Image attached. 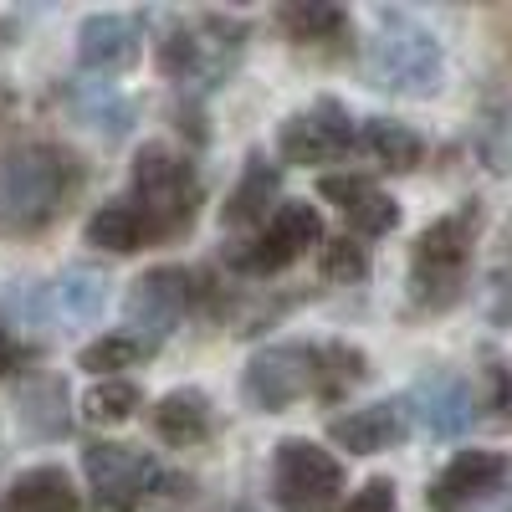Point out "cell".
I'll return each mask as SVG.
<instances>
[{
	"label": "cell",
	"mask_w": 512,
	"mask_h": 512,
	"mask_svg": "<svg viewBox=\"0 0 512 512\" xmlns=\"http://www.w3.org/2000/svg\"><path fill=\"white\" fill-rule=\"evenodd\" d=\"M88 169L62 144L31 139L0 159V231L6 236H36L62 221V210L82 190Z\"/></svg>",
	"instance_id": "obj_1"
},
{
	"label": "cell",
	"mask_w": 512,
	"mask_h": 512,
	"mask_svg": "<svg viewBox=\"0 0 512 512\" xmlns=\"http://www.w3.org/2000/svg\"><path fill=\"white\" fill-rule=\"evenodd\" d=\"M477 236H482V200H466V205L446 210L441 221H431L415 236V251H410V303L420 313H446V308L461 303Z\"/></svg>",
	"instance_id": "obj_2"
},
{
	"label": "cell",
	"mask_w": 512,
	"mask_h": 512,
	"mask_svg": "<svg viewBox=\"0 0 512 512\" xmlns=\"http://www.w3.org/2000/svg\"><path fill=\"white\" fill-rule=\"evenodd\" d=\"M364 77L369 88L390 98H436L446 82V52L436 31H425L405 11H379L374 36L364 47Z\"/></svg>",
	"instance_id": "obj_3"
},
{
	"label": "cell",
	"mask_w": 512,
	"mask_h": 512,
	"mask_svg": "<svg viewBox=\"0 0 512 512\" xmlns=\"http://www.w3.org/2000/svg\"><path fill=\"white\" fill-rule=\"evenodd\" d=\"M251 41V26L236 21V16H169L164 31H159V72L180 88H195V93H210L236 72L241 52Z\"/></svg>",
	"instance_id": "obj_4"
},
{
	"label": "cell",
	"mask_w": 512,
	"mask_h": 512,
	"mask_svg": "<svg viewBox=\"0 0 512 512\" xmlns=\"http://www.w3.org/2000/svg\"><path fill=\"white\" fill-rule=\"evenodd\" d=\"M82 472H88V492H93L98 512H144L149 502L190 497V487H195L180 472H164L149 451L118 446V441H88Z\"/></svg>",
	"instance_id": "obj_5"
},
{
	"label": "cell",
	"mask_w": 512,
	"mask_h": 512,
	"mask_svg": "<svg viewBox=\"0 0 512 512\" xmlns=\"http://www.w3.org/2000/svg\"><path fill=\"white\" fill-rule=\"evenodd\" d=\"M134 200L144 210V221L154 226V236H185L200 216V175L185 154H175L169 144H144L134 154Z\"/></svg>",
	"instance_id": "obj_6"
},
{
	"label": "cell",
	"mask_w": 512,
	"mask_h": 512,
	"mask_svg": "<svg viewBox=\"0 0 512 512\" xmlns=\"http://www.w3.org/2000/svg\"><path fill=\"white\" fill-rule=\"evenodd\" d=\"M318 379H323V344H272L262 354H251L241 374V400L262 415H282L297 400H318Z\"/></svg>",
	"instance_id": "obj_7"
},
{
	"label": "cell",
	"mask_w": 512,
	"mask_h": 512,
	"mask_svg": "<svg viewBox=\"0 0 512 512\" xmlns=\"http://www.w3.org/2000/svg\"><path fill=\"white\" fill-rule=\"evenodd\" d=\"M318 241H323L318 205H308V200H282L246 241H231V246H226V262H231L236 272H246V277H272V272L292 267L297 256H303L308 246H318Z\"/></svg>",
	"instance_id": "obj_8"
},
{
	"label": "cell",
	"mask_w": 512,
	"mask_h": 512,
	"mask_svg": "<svg viewBox=\"0 0 512 512\" xmlns=\"http://www.w3.org/2000/svg\"><path fill=\"white\" fill-rule=\"evenodd\" d=\"M344 497V461L328 446L292 436L272 451V502L282 512H328Z\"/></svg>",
	"instance_id": "obj_9"
},
{
	"label": "cell",
	"mask_w": 512,
	"mask_h": 512,
	"mask_svg": "<svg viewBox=\"0 0 512 512\" xmlns=\"http://www.w3.org/2000/svg\"><path fill=\"white\" fill-rule=\"evenodd\" d=\"M195 308H200V272L190 267H149L144 277L128 282V297H123L128 333L144 338V344L169 338Z\"/></svg>",
	"instance_id": "obj_10"
},
{
	"label": "cell",
	"mask_w": 512,
	"mask_h": 512,
	"mask_svg": "<svg viewBox=\"0 0 512 512\" xmlns=\"http://www.w3.org/2000/svg\"><path fill=\"white\" fill-rule=\"evenodd\" d=\"M354 134H359L354 113L338 98H318L313 108L292 113L277 128V149L287 164H333V159L354 154Z\"/></svg>",
	"instance_id": "obj_11"
},
{
	"label": "cell",
	"mask_w": 512,
	"mask_h": 512,
	"mask_svg": "<svg viewBox=\"0 0 512 512\" xmlns=\"http://www.w3.org/2000/svg\"><path fill=\"white\" fill-rule=\"evenodd\" d=\"M512 477V461L502 451H456L441 477L431 482V492H425V507L431 512H472L477 502H487L492 492H502Z\"/></svg>",
	"instance_id": "obj_12"
},
{
	"label": "cell",
	"mask_w": 512,
	"mask_h": 512,
	"mask_svg": "<svg viewBox=\"0 0 512 512\" xmlns=\"http://www.w3.org/2000/svg\"><path fill=\"white\" fill-rule=\"evenodd\" d=\"M405 410L425 425V436L436 441H456L477 425V400H472V384H466L456 369H425L410 384V400Z\"/></svg>",
	"instance_id": "obj_13"
},
{
	"label": "cell",
	"mask_w": 512,
	"mask_h": 512,
	"mask_svg": "<svg viewBox=\"0 0 512 512\" xmlns=\"http://www.w3.org/2000/svg\"><path fill=\"white\" fill-rule=\"evenodd\" d=\"M410 436V410L405 400H374L364 410H349L328 420V441L349 456H379V451H395Z\"/></svg>",
	"instance_id": "obj_14"
},
{
	"label": "cell",
	"mask_w": 512,
	"mask_h": 512,
	"mask_svg": "<svg viewBox=\"0 0 512 512\" xmlns=\"http://www.w3.org/2000/svg\"><path fill=\"white\" fill-rule=\"evenodd\" d=\"M144 47V21L139 16H88L77 26V62L88 72H128Z\"/></svg>",
	"instance_id": "obj_15"
},
{
	"label": "cell",
	"mask_w": 512,
	"mask_h": 512,
	"mask_svg": "<svg viewBox=\"0 0 512 512\" xmlns=\"http://www.w3.org/2000/svg\"><path fill=\"white\" fill-rule=\"evenodd\" d=\"M318 195L328 200V205H338L344 210V221L359 231V236H390L395 226H400V205H395V195H384L374 180H364V175H323L318 180Z\"/></svg>",
	"instance_id": "obj_16"
},
{
	"label": "cell",
	"mask_w": 512,
	"mask_h": 512,
	"mask_svg": "<svg viewBox=\"0 0 512 512\" xmlns=\"http://www.w3.org/2000/svg\"><path fill=\"white\" fill-rule=\"evenodd\" d=\"M16 425L26 441H62L72 431V400H67V379L36 369L21 379L16 390Z\"/></svg>",
	"instance_id": "obj_17"
},
{
	"label": "cell",
	"mask_w": 512,
	"mask_h": 512,
	"mask_svg": "<svg viewBox=\"0 0 512 512\" xmlns=\"http://www.w3.org/2000/svg\"><path fill=\"white\" fill-rule=\"evenodd\" d=\"M149 425H154V436H159L169 451H190V446L210 441V431H216V415H210V400H205L200 390H169V395L154 405Z\"/></svg>",
	"instance_id": "obj_18"
},
{
	"label": "cell",
	"mask_w": 512,
	"mask_h": 512,
	"mask_svg": "<svg viewBox=\"0 0 512 512\" xmlns=\"http://www.w3.org/2000/svg\"><path fill=\"white\" fill-rule=\"evenodd\" d=\"M277 205H282V169H277L272 159H262V154H251L241 185L226 195L221 221H226L231 231H241V226H262Z\"/></svg>",
	"instance_id": "obj_19"
},
{
	"label": "cell",
	"mask_w": 512,
	"mask_h": 512,
	"mask_svg": "<svg viewBox=\"0 0 512 512\" xmlns=\"http://www.w3.org/2000/svg\"><path fill=\"white\" fill-rule=\"evenodd\" d=\"M354 149L364 159H374L379 169H390V175H410L425 159V139L400 118H364L359 134H354Z\"/></svg>",
	"instance_id": "obj_20"
},
{
	"label": "cell",
	"mask_w": 512,
	"mask_h": 512,
	"mask_svg": "<svg viewBox=\"0 0 512 512\" xmlns=\"http://www.w3.org/2000/svg\"><path fill=\"white\" fill-rule=\"evenodd\" d=\"M0 512H82V492L62 466H31L6 487Z\"/></svg>",
	"instance_id": "obj_21"
},
{
	"label": "cell",
	"mask_w": 512,
	"mask_h": 512,
	"mask_svg": "<svg viewBox=\"0 0 512 512\" xmlns=\"http://www.w3.org/2000/svg\"><path fill=\"white\" fill-rule=\"evenodd\" d=\"M108 287H113L108 272H98V267H88V262L62 267V277L52 282V303H57L62 323L93 328V323L103 318V308H108Z\"/></svg>",
	"instance_id": "obj_22"
},
{
	"label": "cell",
	"mask_w": 512,
	"mask_h": 512,
	"mask_svg": "<svg viewBox=\"0 0 512 512\" xmlns=\"http://www.w3.org/2000/svg\"><path fill=\"white\" fill-rule=\"evenodd\" d=\"M159 236H154V226L144 221V210L134 205V200H108V205H98L93 210V221H88V246H98V251H113V256H128V251H144V246H154Z\"/></svg>",
	"instance_id": "obj_23"
},
{
	"label": "cell",
	"mask_w": 512,
	"mask_h": 512,
	"mask_svg": "<svg viewBox=\"0 0 512 512\" xmlns=\"http://www.w3.org/2000/svg\"><path fill=\"white\" fill-rule=\"evenodd\" d=\"M67 108H72L77 123L98 128L103 139H123L128 128H134V113H139L128 98H118L113 88H103V82H72V88H67Z\"/></svg>",
	"instance_id": "obj_24"
},
{
	"label": "cell",
	"mask_w": 512,
	"mask_h": 512,
	"mask_svg": "<svg viewBox=\"0 0 512 512\" xmlns=\"http://www.w3.org/2000/svg\"><path fill=\"white\" fill-rule=\"evenodd\" d=\"M277 26L287 41L297 47H328V41L349 36V16L328 6V0H292V6H277Z\"/></svg>",
	"instance_id": "obj_25"
},
{
	"label": "cell",
	"mask_w": 512,
	"mask_h": 512,
	"mask_svg": "<svg viewBox=\"0 0 512 512\" xmlns=\"http://www.w3.org/2000/svg\"><path fill=\"white\" fill-rule=\"evenodd\" d=\"M154 354V344H144V338L134 333H103L93 338L88 349L77 354V369H93V374H118V369H134Z\"/></svg>",
	"instance_id": "obj_26"
},
{
	"label": "cell",
	"mask_w": 512,
	"mask_h": 512,
	"mask_svg": "<svg viewBox=\"0 0 512 512\" xmlns=\"http://www.w3.org/2000/svg\"><path fill=\"white\" fill-rule=\"evenodd\" d=\"M369 379V359L354 344H323V379H318V400H344L349 390Z\"/></svg>",
	"instance_id": "obj_27"
},
{
	"label": "cell",
	"mask_w": 512,
	"mask_h": 512,
	"mask_svg": "<svg viewBox=\"0 0 512 512\" xmlns=\"http://www.w3.org/2000/svg\"><path fill=\"white\" fill-rule=\"evenodd\" d=\"M144 405V390L134 379H103L88 390V400H82V415H88L93 425H123V420H134Z\"/></svg>",
	"instance_id": "obj_28"
},
{
	"label": "cell",
	"mask_w": 512,
	"mask_h": 512,
	"mask_svg": "<svg viewBox=\"0 0 512 512\" xmlns=\"http://www.w3.org/2000/svg\"><path fill=\"white\" fill-rule=\"evenodd\" d=\"M487 425H512V364L482 349V390L472 395Z\"/></svg>",
	"instance_id": "obj_29"
},
{
	"label": "cell",
	"mask_w": 512,
	"mask_h": 512,
	"mask_svg": "<svg viewBox=\"0 0 512 512\" xmlns=\"http://www.w3.org/2000/svg\"><path fill=\"white\" fill-rule=\"evenodd\" d=\"M364 272H369V251L354 236L323 241V277L328 282H364Z\"/></svg>",
	"instance_id": "obj_30"
},
{
	"label": "cell",
	"mask_w": 512,
	"mask_h": 512,
	"mask_svg": "<svg viewBox=\"0 0 512 512\" xmlns=\"http://www.w3.org/2000/svg\"><path fill=\"white\" fill-rule=\"evenodd\" d=\"M477 154L492 175H512V113L492 118L482 134H477Z\"/></svg>",
	"instance_id": "obj_31"
},
{
	"label": "cell",
	"mask_w": 512,
	"mask_h": 512,
	"mask_svg": "<svg viewBox=\"0 0 512 512\" xmlns=\"http://www.w3.org/2000/svg\"><path fill=\"white\" fill-rule=\"evenodd\" d=\"M338 512H400V497H395V482L390 477H369Z\"/></svg>",
	"instance_id": "obj_32"
},
{
	"label": "cell",
	"mask_w": 512,
	"mask_h": 512,
	"mask_svg": "<svg viewBox=\"0 0 512 512\" xmlns=\"http://www.w3.org/2000/svg\"><path fill=\"white\" fill-rule=\"evenodd\" d=\"M31 359H36V349H31V344H21V338H16V328H11V318L0 313V379L21 374Z\"/></svg>",
	"instance_id": "obj_33"
},
{
	"label": "cell",
	"mask_w": 512,
	"mask_h": 512,
	"mask_svg": "<svg viewBox=\"0 0 512 512\" xmlns=\"http://www.w3.org/2000/svg\"><path fill=\"white\" fill-rule=\"evenodd\" d=\"M487 318H492L497 328L512 323V267L492 272V282H487Z\"/></svg>",
	"instance_id": "obj_34"
},
{
	"label": "cell",
	"mask_w": 512,
	"mask_h": 512,
	"mask_svg": "<svg viewBox=\"0 0 512 512\" xmlns=\"http://www.w3.org/2000/svg\"><path fill=\"white\" fill-rule=\"evenodd\" d=\"M477 512H512V492L502 487V492H492L487 502H477Z\"/></svg>",
	"instance_id": "obj_35"
},
{
	"label": "cell",
	"mask_w": 512,
	"mask_h": 512,
	"mask_svg": "<svg viewBox=\"0 0 512 512\" xmlns=\"http://www.w3.org/2000/svg\"><path fill=\"white\" fill-rule=\"evenodd\" d=\"M11 47V21H0V52Z\"/></svg>",
	"instance_id": "obj_36"
},
{
	"label": "cell",
	"mask_w": 512,
	"mask_h": 512,
	"mask_svg": "<svg viewBox=\"0 0 512 512\" xmlns=\"http://www.w3.org/2000/svg\"><path fill=\"white\" fill-rule=\"evenodd\" d=\"M507 251H512V221H507Z\"/></svg>",
	"instance_id": "obj_37"
}]
</instances>
